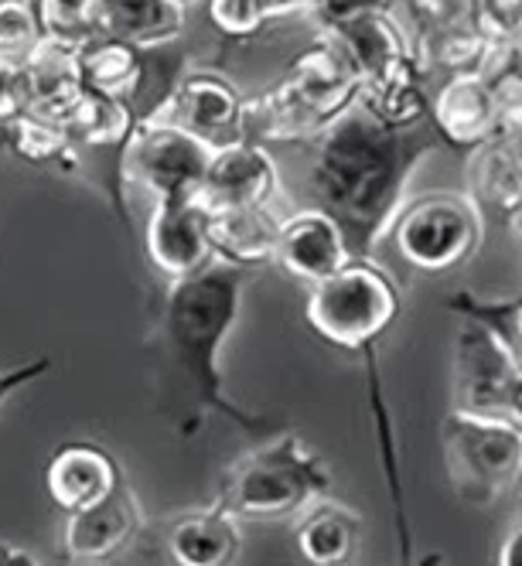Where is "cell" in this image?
<instances>
[{"mask_svg": "<svg viewBox=\"0 0 522 566\" xmlns=\"http://www.w3.org/2000/svg\"><path fill=\"white\" fill-rule=\"evenodd\" d=\"M437 137L430 116L417 127H386L358 103L317 137L307 175L314 209L342 226L355 260H373L379 239L389 235L407 206L414 168Z\"/></svg>", "mask_w": 522, "mask_h": 566, "instance_id": "6da1fadb", "label": "cell"}, {"mask_svg": "<svg viewBox=\"0 0 522 566\" xmlns=\"http://www.w3.org/2000/svg\"><path fill=\"white\" fill-rule=\"evenodd\" d=\"M243 291L247 270L222 260H212L185 280H171L160 304V342L198 413H219L239 430L263 437L276 430L273 420L253 417L229 402L219 369V352L243 311Z\"/></svg>", "mask_w": 522, "mask_h": 566, "instance_id": "7a4b0ae2", "label": "cell"}, {"mask_svg": "<svg viewBox=\"0 0 522 566\" xmlns=\"http://www.w3.org/2000/svg\"><path fill=\"white\" fill-rule=\"evenodd\" d=\"M358 103V72L332 34H321L263 96L243 106V140L297 144L325 134Z\"/></svg>", "mask_w": 522, "mask_h": 566, "instance_id": "3957f363", "label": "cell"}, {"mask_svg": "<svg viewBox=\"0 0 522 566\" xmlns=\"http://www.w3.org/2000/svg\"><path fill=\"white\" fill-rule=\"evenodd\" d=\"M328 489L332 464L297 433H280L226 471L216 505L236 518H284L321 502Z\"/></svg>", "mask_w": 522, "mask_h": 566, "instance_id": "277c9868", "label": "cell"}, {"mask_svg": "<svg viewBox=\"0 0 522 566\" xmlns=\"http://www.w3.org/2000/svg\"><path fill=\"white\" fill-rule=\"evenodd\" d=\"M399 314V291L373 260H352L328 280L311 283L304 317L335 348L369 352Z\"/></svg>", "mask_w": 522, "mask_h": 566, "instance_id": "5b68a950", "label": "cell"}, {"mask_svg": "<svg viewBox=\"0 0 522 566\" xmlns=\"http://www.w3.org/2000/svg\"><path fill=\"white\" fill-rule=\"evenodd\" d=\"M440 440L451 489L468 505L499 502L522 474V427L509 417L455 407Z\"/></svg>", "mask_w": 522, "mask_h": 566, "instance_id": "8992f818", "label": "cell"}, {"mask_svg": "<svg viewBox=\"0 0 522 566\" xmlns=\"http://www.w3.org/2000/svg\"><path fill=\"white\" fill-rule=\"evenodd\" d=\"M389 239L414 270L448 273L478 253L486 239V216L464 191H427L420 198H407Z\"/></svg>", "mask_w": 522, "mask_h": 566, "instance_id": "52a82bcc", "label": "cell"}, {"mask_svg": "<svg viewBox=\"0 0 522 566\" xmlns=\"http://www.w3.org/2000/svg\"><path fill=\"white\" fill-rule=\"evenodd\" d=\"M216 144L160 116H140L119 150V178L154 195V201H188L202 188Z\"/></svg>", "mask_w": 522, "mask_h": 566, "instance_id": "ba28073f", "label": "cell"}, {"mask_svg": "<svg viewBox=\"0 0 522 566\" xmlns=\"http://www.w3.org/2000/svg\"><path fill=\"white\" fill-rule=\"evenodd\" d=\"M519 358L486 325L464 317L455 338V407L468 413L505 417V396L515 379Z\"/></svg>", "mask_w": 522, "mask_h": 566, "instance_id": "9c48e42d", "label": "cell"}, {"mask_svg": "<svg viewBox=\"0 0 522 566\" xmlns=\"http://www.w3.org/2000/svg\"><path fill=\"white\" fill-rule=\"evenodd\" d=\"M276 191H280V171L273 154L253 140H232L216 150L195 201L206 212L270 209Z\"/></svg>", "mask_w": 522, "mask_h": 566, "instance_id": "30bf717a", "label": "cell"}, {"mask_svg": "<svg viewBox=\"0 0 522 566\" xmlns=\"http://www.w3.org/2000/svg\"><path fill=\"white\" fill-rule=\"evenodd\" d=\"M144 247L147 260L168 283L206 270L216 260L209 239V212L195 198L154 201L144 229Z\"/></svg>", "mask_w": 522, "mask_h": 566, "instance_id": "8fae6325", "label": "cell"}, {"mask_svg": "<svg viewBox=\"0 0 522 566\" xmlns=\"http://www.w3.org/2000/svg\"><path fill=\"white\" fill-rule=\"evenodd\" d=\"M243 106L247 99L239 96L222 75L216 72H191L168 93V99L147 116L171 119V124L191 130L216 147L243 140Z\"/></svg>", "mask_w": 522, "mask_h": 566, "instance_id": "7c38bea8", "label": "cell"}, {"mask_svg": "<svg viewBox=\"0 0 522 566\" xmlns=\"http://www.w3.org/2000/svg\"><path fill=\"white\" fill-rule=\"evenodd\" d=\"M352 260L355 256L345 242V232L328 212L311 206V209H301L288 219H280L273 263H280L291 276L304 283H321Z\"/></svg>", "mask_w": 522, "mask_h": 566, "instance_id": "4fadbf2b", "label": "cell"}, {"mask_svg": "<svg viewBox=\"0 0 522 566\" xmlns=\"http://www.w3.org/2000/svg\"><path fill=\"white\" fill-rule=\"evenodd\" d=\"M144 525V512L130 484L124 481L113 495L69 515L65 522V553L79 563H106L124 553Z\"/></svg>", "mask_w": 522, "mask_h": 566, "instance_id": "5bb4252c", "label": "cell"}, {"mask_svg": "<svg viewBox=\"0 0 522 566\" xmlns=\"http://www.w3.org/2000/svg\"><path fill=\"white\" fill-rule=\"evenodd\" d=\"M119 484H124L119 464L96 443H62L45 468V492L65 515L93 509Z\"/></svg>", "mask_w": 522, "mask_h": 566, "instance_id": "9a60e30c", "label": "cell"}, {"mask_svg": "<svg viewBox=\"0 0 522 566\" xmlns=\"http://www.w3.org/2000/svg\"><path fill=\"white\" fill-rule=\"evenodd\" d=\"M434 130L455 147H481L495 140V103L492 86L481 72L451 75L430 99Z\"/></svg>", "mask_w": 522, "mask_h": 566, "instance_id": "2e32d148", "label": "cell"}, {"mask_svg": "<svg viewBox=\"0 0 522 566\" xmlns=\"http://www.w3.org/2000/svg\"><path fill=\"white\" fill-rule=\"evenodd\" d=\"M239 549V518L219 505L178 515L165 530V556L171 566H232Z\"/></svg>", "mask_w": 522, "mask_h": 566, "instance_id": "e0dca14e", "label": "cell"}, {"mask_svg": "<svg viewBox=\"0 0 522 566\" xmlns=\"http://www.w3.org/2000/svg\"><path fill=\"white\" fill-rule=\"evenodd\" d=\"M21 62L28 75V113L59 127L79 96L86 93L83 75H79V52L42 38Z\"/></svg>", "mask_w": 522, "mask_h": 566, "instance_id": "ac0fdd59", "label": "cell"}, {"mask_svg": "<svg viewBox=\"0 0 522 566\" xmlns=\"http://www.w3.org/2000/svg\"><path fill=\"white\" fill-rule=\"evenodd\" d=\"M100 38H116L134 49H165L188 28V11L171 0H96Z\"/></svg>", "mask_w": 522, "mask_h": 566, "instance_id": "d6986e66", "label": "cell"}, {"mask_svg": "<svg viewBox=\"0 0 522 566\" xmlns=\"http://www.w3.org/2000/svg\"><path fill=\"white\" fill-rule=\"evenodd\" d=\"M325 34H332L345 49V55L352 59V65L358 72V86L376 83V78L414 62V49L407 45L404 31L396 28V21L389 14L355 18L338 28H325Z\"/></svg>", "mask_w": 522, "mask_h": 566, "instance_id": "ffe728a7", "label": "cell"}, {"mask_svg": "<svg viewBox=\"0 0 522 566\" xmlns=\"http://www.w3.org/2000/svg\"><path fill=\"white\" fill-rule=\"evenodd\" d=\"M471 201L481 216H522V154L515 140H489L471 157Z\"/></svg>", "mask_w": 522, "mask_h": 566, "instance_id": "44dd1931", "label": "cell"}, {"mask_svg": "<svg viewBox=\"0 0 522 566\" xmlns=\"http://www.w3.org/2000/svg\"><path fill=\"white\" fill-rule=\"evenodd\" d=\"M280 219L273 209H236V212H209V239L212 256L232 266H263L276 256Z\"/></svg>", "mask_w": 522, "mask_h": 566, "instance_id": "7402d4cb", "label": "cell"}, {"mask_svg": "<svg viewBox=\"0 0 522 566\" xmlns=\"http://www.w3.org/2000/svg\"><path fill=\"white\" fill-rule=\"evenodd\" d=\"M144 59H147L144 49L116 42V38H93L90 45L79 49V75H83V86L90 93L134 106L144 93V78H147Z\"/></svg>", "mask_w": 522, "mask_h": 566, "instance_id": "603a6c76", "label": "cell"}, {"mask_svg": "<svg viewBox=\"0 0 522 566\" xmlns=\"http://www.w3.org/2000/svg\"><path fill=\"white\" fill-rule=\"evenodd\" d=\"M294 543L311 566H345L358 549V518L348 509L321 499L304 509Z\"/></svg>", "mask_w": 522, "mask_h": 566, "instance_id": "cb8c5ba5", "label": "cell"}, {"mask_svg": "<svg viewBox=\"0 0 522 566\" xmlns=\"http://www.w3.org/2000/svg\"><path fill=\"white\" fill-rule=\"evenodd\" d=\"M137 113L130 103H119L100 93H83L79 103L65 113L62 130L75 147H119L130 140L134 127H137Z\"/></svg>", "mask_w": 522, "mask_h": 566, "instance_id": "d4e9b609", "label": "cell"}, {"mask_svg": "<svg viewBox=\"0 0 522 566\" xmlns=\"http://www.w3.org/2000/svg\"><path fill=\"white\" fill-rule=\"evenodd\" d=\"M4 134H8V147L18 157H24L28 165H55L65 175L75 168V144L65 137L62 127L49 124V119L24 113L11 119V124H4Z\"/></svg>", "mask_w": 522, "mask_h": 566, "instance_id": "484cf974", "label": "cell"}, {"mask_svg": "<svg viewBox=\"0 0 522 566\" xmlns=\"http://www.w3.org/2000/svg\"><path fill=\"white\" fill-rule=\"evenodd\" d=\"M31 8L45 42L79 52L93 38H100L96 0H31Z\"/></svg>", "mask_w": 522, "mask_h": 566, "instance_id": "4316f807", "label": "cell"}, {"mask_svg": "<svg viewBox=\"0 0 522 566\" xmlns=\"http://www.w3.org/2000/svg\"><path fill=\"white\" fill-rule=\"evenodd\" d=\"M451 307H461L464 317H471V321H478V325L492 328L509 345V352L519 358V366H522V297L519 301L486 304V301H474L471 294H458L451 301Z\"/></svg>", "mask_w": 522, "mask_h": 566, "instance_id": "83f0119b", "label": "cell"}, {"mask_svg": "<svg viewBox=\"0 0 522 566\" xmlns=\"http://www.w3.org/2000/svg\"><path fill=\"white\" fill-rule=\"evenodd\" d=\"M492 103H495V140H519L522 137V65L505 62L499 72L489 75Z\"/></svg>", "mask_w": 522, "mask_h": 566, "instance_id": "f1b7e54d", "label": "cell"}, {"mask_svg": "<svg viewBox=\"0 0 522 566\" xmlns=\"http://www.w3.org/2000/svg\"><path fill=\"white\" fill-rule=\"evenodd\" d=\"M38 42H42V28L31 0H0V55L28 59Z\"/></svg>", "mask_w": 522, "mask_h": 566, "instance_id": "f546056e", "label": "cell"}, {"mask_svg": "<svg viewBox=\"0 0 522 566\" xmlns=\"http://www.w3.org/2000/svg\"><path fill=\"white\" fill-rule=\"evenodd\" d=\"M209 21L226 38H253L267 21H273L267 0H206Z\"/></svg>", "mask_w": 522, "mask_h": 566, "instance_id": "4dcf8cb0", "label": "cell"}, {"mask_svg": "<svg viewBox=\"0 0 522 566\" xmlns=\"http://www.w3.org/2000/svg\"><path fill=\"white\" fill-rule=\"evenodd\" d=\"M427 31H461L478 28V0H414Z\"/></svg>", "mask_w": 522, "mask_h": 566, "instance_id": "1f68e13d", "label": "cell"}, {"mask_svg": "<svg viewBox=\"0 0 522 566\" xmlns=\"http://www.w3.org/2000/svg\"><path fill=\"white\" fill-rule=\"evenodd\" d=\"M28 113V75L21 59L0 55V127Z\"/></svg>", "mask_w": 522, "mask_h": 566, "instance_id": "d6a6232c", "label": "cell"}, {"mask_svg": "<svg viewBox=\"0 0 522 566\" xmlns=\"http://www.w3.org/2000/svg\"><path fill=\"white\" fill-rule=\"evenodd\" d=\"M393 0H325L314 18L325 24V28H338L345 21H355V18H366V14H389Z\"/></svg>", "mask_w": 522, "mask_h": 566, "instance_id": "836d02e7", "label": "cell"}, {"mask_svg": "<svg viewBox=\"0 0 522 566\" xmlns=\"http://www.w3.org/2000/svg\"><path fill=\"white\" fill-rule=\"evenodd\" d=\"M49 373H52V361L45 355L34 358V361H21V366H14V369H4L0 373V407H4L11 396H18L24 386L45 379Z\"/></svg>", "mask_w": 522, "mask_h": 566, "instance_id": "e575fe53", "label": "cell"}, {"mask_svg": "<svg viewBox=\"0 0 522 566\" xmlns=\"http://www.w3.org/2000/svg\"><path fill=\"white\" fill-rule=\"evenodd\" d=\"M495 566H522V512L509 525V533H505L499 556H495Z\"/></svg>", "mask_w": 522, "mask_h": 566, "instance_id": "d590c367", "label": "cell"}, {"mask_svg": "<svg viewBox=\"0 0 522 566\" xmlns=\"http://www.w3.org/2000/svg\"><path fill=\"white\" fill-rule=\"evenodd\" d=\"M267 4L273 18H284V14H314L325 0H267Z\"/></svg>", "mask_w": 522, "mask_h": 566, "instance_id": "8d00e7d4", "label": "cell"}, {"mask_svg": "<svg viewBox=\"0 0 522 566\" xmlns=\"http://www.w3.org/2000/svg\"><path fill=\"white\" fill-rule=\"evenodd\" d=\"M0 566H38V559L28 549L14 546L8 539H0Z\"/></svg>", "mask_w": 522, "mask_h": 566, "instance_id": "74e56055", "label": "cell"}, {"mask_svg": "<svg viewBox=\"0 0 522 566\" xmlns=\"http://www.w3.org/2000/svg\"><path fill=\"white\" fill-rule=\"evenodd\" d=\"M509 55H512V62H519L522 65V18H519V24L509 31Z\"/></svg>", "mask_w": 522, "mask_h": 566, "instance_id": "f35d334b", "label": "cell"}, {"mask_svg": "<svg viewBox=\"0 0 522 566\" xmlns=\"http://www.w3.org/2000/svg\"><path fill=\"white\" fill-rule=\"evenodd\" d=\"M171 4H178V8H185V11H188L191 4H198V0H171Z\"/></svg>", "mask_w": 522, "mask_h": 566, "instance_id": "ab89813d", "label": "cell"}, {"mask_svg": "<svg viewBox=\"0 0 522 566\" xmlns=\"http://www.w3.org/2000/svg\"><path fill=\"white\" fill-rule=\"evenodd\" d=\"M434 563H440V556H430V559H427L424 566H434Z\"/></svg>", "mask_w": 522, "mask_h": 566, "instance_id": "60d3db41", "label": "cell"}, {"mask_svg": "<svg viewBox=\"0 0 522 566\" xmlns=\"http://www.w3.org/2000/svg\"><path fill=\"white\" fill-rule=\"evenodd\" d=\"M515 147H519V154H522V137H519V140H515Z\"/></svg>", "mask_w": 522, "mask_h": 566, "instance_id": "b9f144b4", "label": "cell"}]
</instances>
